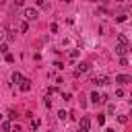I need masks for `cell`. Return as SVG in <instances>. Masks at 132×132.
Listing matches in <instances>:
<instances>
[{
    "label": "cell",
    "instance_id": "cell-8",
    "mask_svg": "<svg viewBox=\"0 0 132 132\" xmlns=\"http://www.w3.org/2000/svg\"><path fill=\"white\" fill-rule=\"evenodd\" d=\"M78 56H80V50H70V54H68L70 60H78Z\"/></svg>",
    "mask_w": 132,
    "mask_h": 132
},
{
    "label": "cell",
    "instance_id": "cell-6",
    "mask_svg": "<svg viewBox=\"0 0 132 132\" xmlns=\"http://www.w3.org/2000/svg\"><path fill=\"white\" fill-rule=\"evenodd\" d=\"M116 82H118V85H128V82H130V76H128V74H118V76H116Z\"/></svg>",
    "mask_w": 132,
    "mask_h": 132
},
{
    "label": "cell",
    "instance_id": "cell-18",
    "mask_svg": "<svg viewBox=\"0 0 132 132\" xmlns=\"http://www.w3.org/2000/svg\"><path fill=\"white\" fill-rule=\"evenodd\" d=\"M126 19H128V16H126V14H118V16H116V21H118V23H124V21H126Z\"/></svg>",
    "mask_w": 132,
    "mask_h": 132
},
{
    "label": "cell",
    "instance_id": "cell-7",
    "mask_svg": "<svg viewBox=\"0 0 132 132\" xmlns=\"http://www.w3.org/2000/svg\"><path fill=\"white\" fill-rule=\"evenodd\" d=\"M19 87H21V91H25V93H27V91L31 89V80H29V78H23V80L19 82Z\"/></svg>",
    "mask_w": 132,
    "mask_h": 132
},
{
    "label": "cell",
    "instance_id": "cell-21",
    "mask_svg": "<svg viewBox=\"0 0 132 132\" xmlns=\"http://www.w3.org/2000/svg\"><path fill=\"white\" fill-rule=\"evenodd\" d=\"M116 97H124V89H122V87L116 89Z\"/></svg>",
    "mask_w": 132,
    "mask_h": 132
},
{
    "label": "cell",
    "instance_id": "cell-11",
    "mask_svg": "<svg viewBox=\"0 0 132 132\" xmlns=\"http://www.w3.org/2000/svg\"><path fill=\"white\" fill-rule=\"evenodd\" d=\"M91 101H93V103H99V101H101V97H99V93H97V91H93V93H91Z\"/></svg>",
    "mask_w": 132,
    "mask_h": 132
},
{
    "label": "cell",
    "instance_id": "cell-4",
    "mask_svg": "<svg viewBox=\"0 0 132 132\" xmlns=\"http://www.w3.org/2000/svg\"><path fill=\"white\" fill-rule=\"evenodd\" d=\"M87 70H89V64H87V62H80V64L74 68V72H72V74H74V76H80V74H82V72H87Z\"/></svg>",
    "mask_w": 132,
    "mask_h": 132
},
{
    "label": "cell",
    "instance_id": "cell-23",
    "mask_svg": "<svg viewBox=\"0 0 132 132\" xmlns=\"http://www.w3.org/2000/svg\"><path fill=\"white\" fill-rule=\"evenodd\" d=\"M10 132H21V126L16 124V126H10Z\"/></svg>",
    "mask_w": 132,
    "mask_h": 132
},
{
    "label": "cell",
    "instance_id": "cell-17",
    "mask_svg": "<svg viewBox=\"0 0 132 132\" xmlns=\"http://www.w3.org/2000/svg\"><path fill=\"white\" fill-rule=\"evenodd\" d=\"M39 128V120H31V130H37Z\"/></svg>",
    "mask_w": 132,
    "mask_h": 132
},
{
    "label": "cell",
    "instance_id": "cell-27",
    "mask_svg": "<svg viewBox=\"0 0 132 132\" xmlns=\"http://www.w3.org/2000/svg\"><path fill=\"white\" fill-rule=\"evenodd\" d=\"M0 37H2V33H0Z\"/></svg>",
    "mask_w": 132,
    "mask_h": 132
},
{
    "label": "cell",
    "instance_id": "cell-22",
    "mask_svg": "<svg viewBox=\"0 0 132 132\" xmlns=\"http://www.w3.org/2000/svg\"><path fill=\"white\" fill-rule=\"evenodd\" d=\"M50 31H52V33H56V31H58V25H56V23H52V25H50Z\"/></svg>",
    "mask_w": 132,
    "mask_h": 132
},
{
    "label": "cell",
    "instance_id": "cell-20",
    "mask_svg": "<svg viewBox=\"0 0 132 132\" xmlns=\"http://www.w3.org/2000/svg\"><path fill=\"white\" fill-rule=\"evenodd\" d=\"M97 122H99V126H103V124H105V116L99 113V116H97Z\"/></svg>",
    "mask_w": 132,
    "mask_h": 132
},
{
    "label": "cell",
    "instance_id": "cell-10",
    "mask_svg": "<svg viewBox=\"0 0 132 132\" xmlns=\"http://www.w3.org/2000/svg\"><path fill=\"white\" fill-rule=\"evenodd\" d=\"M118 43H128V45H130V41H128V37H126L124 33H120V35H118Z\"/></svg>",
    "mask_w": 132,
    "mask_h": 132
},
{
    "label": "cell",
    "instance_id": "cell-1",
    "mask_svg": "<svg viewBox=\"0 0 132 132\" xmlns=\"http://www.w3.org/2000/svg\"><path fill=\"white\" fill-rule=\"evenodd\" d=\"M23 16H25V21H37L39 19V12H37V8H25L23 10Z\"/></svg>",
    "mask_w": 132,
    "mask_h": 132
},
{
    "label": "cell",
    "instance_id": "cell-9",
    "mask_svg": "<svg viewBox=\"0 0 132 132\" xmlns=\"http://www.w3.org/2000/svg\"><path fill=\"white\" fill-rule=\"evenodd\" d=\"M21 80H23V74H19V72H12V82H14V85H19Z\"/></svg>",
    "mask_w": 132,
    "mask_h": 132
},
{
    "label": "cell",
    "instance_id": "cell-3",
    "mask_svg": "<svg viewBox=\"0 0 132 132\" xmlns=\"http://www.w3.org/2000/svg\"><path fill=\"white\" fill-rule=\"evenodd\" d=\"M128 52H130V45H128V43H118V45H116V54H118L120 58H124Z\"/></svg>",
    "mask_w": 132,
    "mask_h": 132
},
{
    "label": "cell",
    "instance_id": "cell-26",
    "mask_svg": "<svg viewBox=\"0 0 132 132\" xmlns=\"http://www.w3.org/2000/svg\"><path fill=\"white\" fill-rule=\"evenodd\" d=\"M105 132H116V130H113V128H107V130H105Z\"/></svg>",
    "mask_w": 132,
    "mask_h": 132
},
{
    "label": "cell",
    "instance_id": "cell-13",
    "mask_svg": "<svg viewBox=\"0 0 132 132\" xmlns=\"http://www.w3.org/2000/svg\"><path fill=\"white\" fill-rule=\"evenodd\" d=\"M2 132H10V122H8V120L2 122Z\"/></svg>",
    "mask_w": 132,
    "mask_h": 132
},
{
    "label": "cell",
    "instance_id": "cell-15",
    "mask_svg": "<svg viewBox=\"0 0 132 132\" xmlns=\"http://www.w3.org/2000/svg\"><path fill=\"white\" fill-rule=\"evenodd\" d=\"M6 39H8V41H12V39H14V31H12V29H8V31H6Z\"/></svg>",
    "mask_w": 132,
    "mask_h": 132
},
{
    "label": "cell",
    "instance_id": "cell-12",
    "mask_svg": "<svg viewBox=\"0 0 132 132\" xmlns=\"http://www.w3.org/2000/svg\"><path fill=\"white\" fill-rule=\"evenodd\" d=\"M27 29H29V25H27V21H23V23L19 25V31H21V33H27Z\"/></svg>",
    "mask_w": 132,
    "mask_h": 132
},
{
    "label": "cell",
    "instance_id": "cell-24",
    "mask_svg": "<svg viewBox=\"0 0 132 132\" xmlns=\"http://www.w3.org/2000/svg\"><path fill=\"white\" fill-rule=\"evenodd\" d=\"M120 64H122V66H128V60H126V56H124V58H120Z\"/></svg>",
    "mask_w": 132,
    "mask_h": 132
},
{
    "label": "cell",
    "instance_id": "cell-5",
    "mask_svg": "<svg viewBox=\"0 0 132 132\" xmlns=\"http://www.w3.org/2000/svg\"><path fill=\"white\" fill-rule=\"evenodd\" d=\"M91 82H93V85H99V87H103V85H107V82H109V78H107V76H95Z\"/></svg>",
    "mask_w": 132,
    "mask_h": 132
},
{
    "label": "cell",
    "instance_id": "cell-19",
    "mask_svg": "<svg viewBox=\"0 0 132 132\" xmlns=\"http://www.w3.org/2000/svg\"><path fill=\"white\" fill-rule=\"evenodd\" d=\"M0 52H2V54H8V45H6V43H0Z\"/></svg>",
    "mask_w": 132,
    "mask_h": 132
},
{
    "label": "cell",
    "instance_id": "cell-16",
    "mask_svg": "<svg viewBox=\"0 0 132 132\" xmlns=\"http://www.w3.org/2000/svg\"><path fill=\"white\" fill-rule=\"evenodd\" d=\"M58 118H60V120H66V118H68V113H66L64 109H60V111H58Z\"/></svg>",
    "mask_w": 132,
    "mask_h": 132
},
{
    "label": "cell",
    "instance_id": "cell-14",
    "mask_svg": "<svg viewBox=\"0 0 132 132\" xmlns=\"http://www.w3.org/2000/svg\"><path fill=\"white\" fill-rule=\"evenodd\" d=\"M37 8H47V0H35Z\"/></svg>",
    "mask_w": 132,
    "mask_h": 132
},
{
    "label": "cell",
    "instance_id": "cell-2",
    "mask_svg": "<svg viewBox=\"0 0 132 132\" xmlns=\"http://www.w3.org/2000/svg\"><path fill=\"white\" fill-rule=\"evenodd\" d=\"M89 128H91V120L87 116H82L78 122V132H89Z\"/></svg>",
    "mask_w": 132,
    "mask_h": 132
},
{
    "label": "cell",
    "instance_id": "cell-25",
    "mask_svg": "<svg viewBox=\"0 0 132 132\" xmlns=\"http://www.w3.org/2000/svg\"><path fill=\"white\" fill-rule=\"evenodd\" d=\"M23 2L25 0H14V6H23Z\"/></svg>",
    "mask_w": 132,
    "mask_h": 132
}]
</instances>
